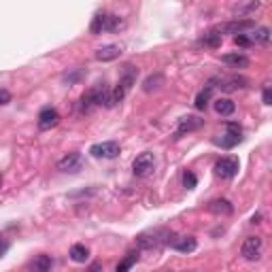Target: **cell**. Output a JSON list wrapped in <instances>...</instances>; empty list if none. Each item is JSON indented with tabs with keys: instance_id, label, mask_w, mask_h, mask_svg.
I'll list each match as a JSON object with an SVG mask.
<instances>
[{
	"instance_id": "4",
	"label": "cell",
	"mask_w": 272,
	"mask_h": 272,
	"mask_svg": "<svg viewBox=\"0 0 272 272\" xmlns=\"http://www.w3.org/2000/svg\"><path fill=\"white\" fill-rule=\"evenodd\" d=\"M170 238H172V232H168V230H156V232H149V234H140L136 238V245L140 247V249H151V247L170 243Z\"/></svg>"
},
{
	"instance_id": "10",
	"label": "cell",
	"mask_w": 272,
	"mask_h": 272,
	"mask_svg": "<svg viewBox=\"0 0 272 272\" xmlns=\"http://www.w3.org/2000/svg\"><path fill=\"white\" fill-rule=\"evenodd\" d=\"M81 166H83V158H81V153H68L66 158H62L60 162H57V170L62 172H79Z\"/></svg>"
},
{
	"instance_id": "2",
	"label": "cell",
	"mask_w": 272,
	"mask_h": 272,
	"mask_svg": "<svg viewBox=\"0 0 272 272\" xmlns=\"http://www.w3.org/2000/svg\"><path fill=\"white\" fill-rule=\"evenodd\" d=\"M109 87L104 83H98L94 85L92 89H87L83 96H81V111L83 113H89L92 109H96V106H106V100H109Z\"/></svg>"
},
{
	"instance_id": "17",
	"label": "cell",
	"mask_w": 272,
	"mask_h": 272,
	"mask_svg": "<svg viewBox=\"0 0 272 272\" xmlns=\"http://www.w3.org/2000/svg\"><path fill=\"white\" fill-rule=\"evenodd\" d=\"M70 259H73L75 264H85L87 259H89V249L85 245H73L70 247Z\"/></svg>"
},
{
	"instance_id": "5",
	"label": "cell",
	"mask_w": 272,
	"mask_h": 272,
	"mask_svg": "<svg viewBox=\"0 0 272 272\" xmlns=\"http://www.w3.org/2000/svg\"><path fill=\"white\" fill-rule=\"evenodd\" d=\"M262 249H264V240L259 236H249L240 247V255L245 259H249V262H255V259L262 257Z\"/></svg>"
},
{
	"instance_id": "3",
	"label": "cell",
	"mask_w": 272,
	"mask_h": 272,
	"mask_svg": "<svg viewBox=\"0 0 272 272\" xmlns=\"http://www.w3.org/2000/svg\"><path fill=\"white\" fill-rule=\"evenodd\" d=\"M243 128L236 124V122H228L226 124V134H223L221 138H213V143L223 147V149H232L234 145H238L240 140H243Z\"/></svg>"
},
{
	"instance_id": "26",
	"label": "cell",
	"mask_w": 272,
	"mask_h": 272,
	"mask_svg": "<svg viewBox=\"0 0 272 272\" xmlns=\"http://www.w3.org/2000/svg\"><path fill=\"white\" fill-rule=\"evenodd\" d=\"M83 77H85V70H83V68H75V70H70V73L64 75V83L75 85V83H79V81L83 79Z\"/></svg>"
},
{
	"instance_id": "32",
	"label": "cell",
	"mask_w": 272,
	"mask_h": 272,
	"mask_svg": "<svg viewBox=\"0 0 272 272\" xmlns=\"http://www.w3.org/2000/svg\"><path fill=\"white\" fill-rule=\"evenodd\" d=\"M262 98H264V104H272V92H270V85H268V83L264 85V94H262Z\"/></svg>"
},
{
	"instance_id": "1",
	"label": "cell",
	"mask_w": 272,
	"mask_h": 272,
	"mask_svg": "<svg viewBox=\"0 0 272 272\" xmlns=\"http://www.w3.org/2000/svg\"><path fill=\"white\" fill-rule=\"evenodd\" d=\"M136 77H138V68H134L132 64H128L124 68V73L119 77V83H117V87L109 94V100H106V109H113V106L119 104L126 96H128V92L132 89V85L136 83Z\"/></svg>"
},
{
	"instance_id": "30",
	"label": "cell",
	"mask_w": 272,
	"mask_h": 272,
	"mask_svg": "<svg viewBox=\"0 0 272 272\" xmlns=\"http://www.w3.org/2000/svg\"><path fill=\"white\" fill-rule=\"evenodd\" d=\"M234 43L238 45V47H251L253 43H251V39L247 37V34L243 32V34H234Z\"/></svg>"
},
{
	"instance_id": "19",
	"label": "cell",
	"mask_w": 272,
	"mask_h": 272,
	"mask_svg": "<svg viewBox=\"0 0 272 272\" xmlns=\"http://www.w3.org/2000/svg\"><path fill=\"white\" fill-rule=\"evenodd\" d=\"M213 89H215V85H213V81H208L206 87L196 96V109H198V111H204L206 106H208L210 96H213Z\"/></svg>"
},
{
	"instance_id": "15",
	"label": "cell",
	"mask_w": 272,
	"mask_h": 272,
	"mask_svg": "<svg viewBox=\"0 0 272 272\" xmlns=\"http://www.w3.org/2000/svg\"><path fill=\"white\" fill-rule=\"evenodd\" d=\"M170 247H172L174 251H179V253H192V251H196L198 243H196L194 236H183V238L170 243Z\"/></svg>"
},
{
	"instance_id": "25",
	"label": "cell",
	"mask_w": 272,
	"mask_h": 272,
	"mask_svg": "<svg viewBox=\"0 0 272 272\" xmlns=\"http://www.w3.org/2000/svg\"><path fill=\"white\" fill-rule=\"evenodd\" d=\"M51 266H53V259L49 255H39L32 262V270H37V272H47V270H51Z\"/></svg>"
},
{
	"instance_id": "6",
	"label": "cell",
	"mask_w": 272,
	"mask_h": 272,
	"mask_svg": "<svg viewBox=\"0 0 272 272\" xmlns=\"http://www.w3.org/2000/svg\"><path fill=\"white\" fill-rule=\"evenodd\" d=\"M119 143H115V140H106V143H96L92 145L89 153L94 158H102V160H113L119 156Z\"/></svg>"
},
{
	"instance_id": "29",
	"label": "cell",
	"mask_w": 272,
	"mask_h": 272,
	"mask_svg": "<svg viewBox=\"0 0 272 272\" xmlns=\"http://www.w3.org/2000/svg\"><path fill=\"white\" fill-rule=\"evenodd\" d=\"M183 185H185L187 189H194V187L198 185V179H196V174H194L192 170H187V172L183 174Z\"/></svg>"
},
{
	"instance_id": "8",
	"label": "cell",
	"mask_w": 272,
	"mask_h": 272,
	"mask_svg": "<svg viewBox=\"0 0 272 272\" xmlns=\"http://www.w3.org/2000/svg\"><path fill=\"white\" fill-rule=\"evenodd\" d=\"M153 166H156V156L151 151H145L140 156H136V160L132 162V172L136 176H145L153 170Z\"/></svg>"
},
{
	"instance_id": "23",
	"label": "cell",
	"mask_w": 272,
	"mask_h": 272,
	"mask_svg": "<svg viewBox=\"0 0 272 272\" xmlns=\"http://www.w3.org/2000/svg\"><path fill=\"white\" fill-rule=\"evenodd\" d=\"M126 28V23L122 17H117V15H106L104 17V32H119Z\"/></svg>"
},
{
	"instance_id": "33",
	"label": "cell",
	"mask_w": 272,
	"mask_h": 272,
	"mask_svg": "<svg viewBox=\"0 0 272 272\" xmlns=\"http://www.w3.org/2000/svg\"><path fill=\"white\" fill-rule=\"evenodd\" d=\"M9 249V243H5V240H0V255H5V251Z\"/></svg>"
},
{
	"instance_id": "9",
	"label": "cell",
	"mask_w": 272,
	"mask_h": 272,
	"mask_svg": "<svg viewBox=\"0 0 272 272\" xmlns=\"http://www.w3.org/2000/svg\"><path fill=\"white\" fill-rule=\"evenodd\" d=\"M204 126V119H200V117H194V115H185L179 119V126H176V132H174V138H181L189 132H196Z\"/></svg>"
},
{
	"instance_id": "34",
	"label": "cell",
	"mask_w": 272,
	"mask_h": 272,
	"mask_svg": "<svg viewBox=\"0 0 272 272\" xmlns=\"http://www.w3.org/2000/svg\"><path fill=\"white\" fill-rule=\"evenodd\" d=\"M259 221H262V215H259V213L251 217V223H259Z\"/></svg>"
},
{
	"instance_id": "18",
	"label": "cell",
	"mask_w": 272,
	"mask_h": 272,
	"mask_svg": "<svg viewBox=\"0 0 272 272\" xmlns=\"http://www.w3.org/2000/svg\"><path fill=\"white\" fill-rule=\"evenodd\" d=\"M221 62L232 66V68H247L249 66V60H247V55H243V53H226L221 57Z\"/></svg>"
},
{
	"instance_id": "14",
	"label": "cell",
	"mask_w": 272,
	"mask_h": 272,
	"mask_svg": "<svg viewBox=\"0 0 272 272\" xmlns=\"http://www.w3.org/2000/svg\"><path fill=\"white\" fill-rule=\"evenodd\" d=\"M219 87L223 89V92H234V89H240V87H247V81L245 77H240V75H232V77H228V79H221L219 81Z\"/></svg>"
},
{
	"instance_id": "22",
	"label": "cell",
	"mask_w": 272,
	"mask_h": 272,
	"mask_svg": "<svg viewBox=\"0 0 272 272\" xmlns=\"http://www.w3.org/2000/svg\"><path fill=\"white\" fill-rule=\"evenodd\" d=\"M164 85V75H160V73H156V75H149L145 81H143V89L149 94V92H156V89H160Z\"/></svg>"
},
{
	"instance_id": "13",
	"label": "cell",
	"mask_w": 272,
	"mask_h": 272,
	"mask_svg": "<svg viewBox=\"0 0 272 272\" xmlns=\"http://www.w3.org/2000/svg\"><path fill=\"white\" fill-rule=\"evenodd\" d=\"M119 55H122V47L113 43V45L100 47V49L96 51V60H100V62H113V60H117Z\"/></svg>"
},
{
	"instance_id": "12",
	"label": "cell",
	"mask_w": 272,
	"mask_h": 272,
	"mask_svg": "<svg viewBox=\"0 0 272 272\" xmlns=\"http://www.w3.org/2000/svg\"><path fill=\"white\" fill-rule=\"evenodd\" d=\"M255 28V21L253 19H243V21H228V23H223V26H219L217 30L219 32H228V34H243L247 30H253Z\"/></svg>"
},
{
	"instance_id": "20",
	"label": "cell",
	"mask_w": 272,
	"mask_h": 272,
	"mask_svg": "<svg viewBox=\"0 0 272 272\" xmlns=\"http://www.w3.org/2000/svg\"><path fill=\"white\" fill-rule=\"evenodd\" d=\"M221 39H223V34L215 28V30H208L202 39H200V45L202 47H210V49H217V47L221 45Z\"/></svg>"
},
{
	"instance_id": "21",
	"label": "cell",
	"mask_w": 272,
	"mask_h": 272,
	"mask_svg": "<svg viewBox=\"0 0 272 272\" xmlns=\"http://www.w3.org/2000/svg\"><path fill=\"white\" fill-rule=\"evenodd\" d=\"M215 111H217L221 117H230V115H234V111H236V104H234L230 98H217V100H215Z\"/></svg>"
},
{
	"instance_id": "28",
	"label": "cell",
	"mask_w": 272,
	"mask_h": 272,
	"mask_svg": "<svg viewBox=\"0 0 272 272\" xmlns=\"http://www.w3.org/2000/svg\"><path fill=\"white\" fill-rule=\"evenodd\" d=\"M104 13H98L96 17L92 19V26H89V30H92V34H102L104 32Z\"/></svg>"
},
{
	"instance_id": "16",
	"label": "cell",
	"mask_w": 272,
	"mask_h": 272,
	"mask_svg": "<svg viewBox=\"0 0 272 272\" xmlns=\"http://www.w3.org/2000/svg\"><path fill=\"white\" fill-rule=\"evenodd\" d=\"M208 210L213 213V215H230V213L234 210L232 202L226 198H217V200H213V202L208 204Z\"/></svg>"
},
{
	"instance_id": "11",
	"label": "cell",
	"mask_w": 272,
	"mask_h": 272,
	"mask_svg": "<svg viewBox=\"0 0 272 272\" xmlns=\"http://www.w3.org/2000/svg\"><path fill=\"white\" fill-rule=\"evenodd\" d=\"M39 128L41 130H51L55 128L57 124H60V113H57L55 109H51V106H47V109H43L39 113Z\"/></svg>"
},
{
	"instance_id": "7",
	"label": "cell",
	"mask_w": 272,
	"mask_h": 272,
	"mask_svg": "<svg viewBox=\"0 0 272 272\" xmlns=\"http://www.w3.org/2000/svg\"><path fill=\"white\" fill-rule=\"evenodd\" d=\"M238 168H240V164L236 158H221L215 162V172L221 179H234V176L238 174Z\"/></svg>"
},
{
	"instance_id": "31",
	"label": "cell",
	"mask_w": 272,
	"mask_h": 272,
	"mask_svg": "<svg viewBox=\"0 0 272 272\" xmlns=\"http://www.w3.org/2000/svg\"><path fill=\"white\" fill-rule=\"evenodd\" d=\"M11 102V92L5 89V87H0V106H5Z\"/></svg>"
},
{
	"instance_id": "24",
	"label": "cell",
	"mask_w": 272,
	"mask_h": 272,
	"mask_svg": "<svg viewBox=\"0 0 272 272\" xmlns=\"http://www.w3.org/2000/svg\"><path fill=\"white\" fill-rule=\"evenodd\" d=\"M249 39H251V43H257V45H268L270 43V28H266V26L255 28Z\"/></svg>"
},
{
	"instance_id": "27",
	"label": "cell",
	"mask_w": 272,
	"mask_h": 272,
	"mask_svg": "<svg viewBox=\"0 0 272 272\" xmlns=\"http://www.w3.org/2000/svg\"><path fill=\"white\" fill-rule=\"evenodd\" d=\"M136 262H138V251L128 253V257L124 259V262H119V264H117V272H126V270H130V268H132Z\"/></svg>"
}]
</instances>
